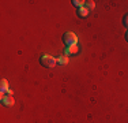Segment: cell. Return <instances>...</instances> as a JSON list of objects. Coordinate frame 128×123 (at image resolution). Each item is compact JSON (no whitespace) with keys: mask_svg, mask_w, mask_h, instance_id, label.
<instances>
[{"mask_svg":"<svg viewBox=\"0 0 128 123\" xmlns=\"http://www.w3.org/2000/svg\"><path fill=\"white\" fill-rule=\"evenodd\" d=\"M76 14H78L79 18H87V15H89V11H87L84 7H82V8H78Z\"/></svg>","mask_w":128,"mask_h":123,"instance_id":"obj_8","label":"cell"},{"mask_svg":"<svg viewBox=\"0 0 128 123\" xmlns=\"http://www.w3.org/2000/svg\"><path fill=\"white\" fill-rule=\"evenodd\" d=\"M40 63H41V66H44L45 69H53L57 64V59L53 56H50V55H44V56L40 57Z\"/></svg>","mask_w":128,"mask_h":123,"instance_id":"obj_1","label":"cell"},{"mask_svg":"<svg viewBox=\"0 0 128 123\" xmlns=\"http://www.w3.org/2000/svg\"><path fill=\"white\" fill-rule=\"evenodd\" d=\"M123 25L127 27V30H128V14H126V15L123 17Z\"/></svg>","mask_w":128,"mask_h":123,"instance_id":"obj_10","label":"cell"},{"mask_svg":"<svg viewBox=\"0 0 128 123\" xmlns=\"http://www.w3.org/2000/svg\"><path fill=\"white\" fill-rule=\"evenodd\" d=\"M79 51H80V49H79V45H71V47H67L64 52H66L67 56H70V55H78Z\"/></svg>","mask_w":128,"mask_h":123,"instance_id":"obj_5","label":"cell"},{"mask_svg":"<svg viewBox=\"0 0 128 123\" xmlns=\"http://www.w3.org/2000/svg\"><path fill=\"white\" fill-rule=\"evenodd\" d=\"M63 42L67 45V47H71V45H78V36L72 32H67L64 33L62 37Z\"/></svg>","mask_w":128,"mask_h":123,"instance_id":"obj_2","label":"cell"},{"mask_svg":"<svg viewBox=\"0 0 128 123\" xmlns=\"http://www.w3.org/2000/svg\"><path fill=\"white\" fill-rule=\"evenodd\" d=\"M126 40H127V42H128V30L126 32Z\"/></svg>","mask_w":128,"mask_h":123,"instance_id":"obj_11","label":"cell"},{"mask_svg":"<svg viewBox=\"0 0 128 123\" xmlns=\"http://www.w3.org/2000/svg\"><path fill=\"white\" fill-rule=\"evenodd\" d=\"M0 92H2V97L6 96L4 93L12 94V90L10 89V86H8V81L6 78H2V81H0ZM2 97H0V98H2Z\"/></svg>","mask_w":128,"mask_h":123,"instance_id":"obj_3","label":"cell"},{"mask_svg":"<svg viewBox=\"0 0 128 123\" xmlns=\"http://www.w3.org/2000/svg\"><path fill=\"white\" fill-rule=\"evenodd\" d=\"M0 100H2V104L4 107H12L15 104V100H14L12 94H6V96H3Z\"/></svg>","mask_w":128,"mask_h":123,"instance_id":"obj_4","label":"cell"},{"mask_svg":"<svg viewBox=\"0 0 128 123\" xmlns=\"http://www.w3.org/2000/svg\"><path fill=\"white\" fill-rule=\"evenodd\" d=\"M68 56L67 55H63V56H60V57H57V64H60V66H66V64H68Z\"/></svg>","mask_w":128,"mask_h":123,"instance_id":"obj_6","label":"cell"},{"mask_svg":"<svg viewBox=\"0 0 128 123\" xmlns=\"http://www.w3.org/2000/svg\"><path fill=\"white\" fill-rule=\"evenodd\" d=\"M72 6L74 7H78V8H82V7H84V2L83 0H72Z\"/></svg>","mask_w":128,"mask_h":123,"instance_id":"obj_9","label":"cell"},{"mask_svg":"<svg viewBox=\"0 0 128 123\" xmlns=\"http://www.w3.org/2000/svg\"><path fill=\"white\" fill-rule=\"evenodd\" d=\"M84 8H86L87 11H93L94 8H96V3L93 2V0H87V2H84Z\"/></svg>","mask_w":128,"mask_h":123,"instance_id":"obj_7","label":"cell"}]
</instances>
